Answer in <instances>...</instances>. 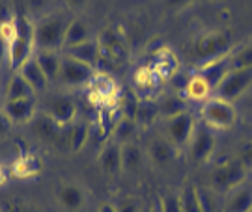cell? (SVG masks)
I'll list each match as a JSON object with an SVG mask.
<instances>
[{
    "mask_svg": "<svg viewBox=\"0 0 252 212\" xmlns=\"http://www.w3.org/2000/svg\"><path fill=\"white\" fill-rule=\"evenodd\" d=\"M69 21L63 15H49L34 25L36 51H63V35Z\"/></svg>",
    "mask_w": 252,
    "mask_h": 212,
    "instance_id": "6da1fadb",
    "label": "cell"
},
{
    "mask_svg": "<svg viewBox=\"0 0 252 212\" xmlns=\"http://www.w3.org/2000/svg\"><path fill=\"white\" fill-rule=\"evenodd\" d=\"M200 115L204 119V125L209 127L211 131H228L234 127L235 119H237L234 103L219 97V95H211L206 103H202Z\"/></svg>",
    "mask_w": 252,
    "mask_h": 212,
    "instance_id": "7a4b0ae2",
    "label": "cell"
},
{
    "mask_svg": "<svg viewBox=\"0 0 252 212\" xmlns=\"http://www.w3.org/2000/svg\"><path fill=\"white\" fill-rule=\"evenodd\" d=\"M36 53L34 45V23H30L27 17L19 19V35L17 39L8 47V65L11 71H15L28 62Z\"/></svg>",
    "mask_w": 252,
    "mask_h": 212,
    "instance_id": "3957f363",
    "label": "cell"
},
{
    "mask_svg": "<svg viewBox=\"0 0 252 212\" xmlns=\"http://www.w3.org/2000/svg\"><path fill=\"white\" fill-rule=\"evenodd\" d=\"M196 127H198V123H196L194 115L187 110V112H181V114L174 115V117L162 119L161 134L170 141L176 149H183V147H189Z\"/></svg>",
    "mask_w": 252,
    "mask_h": 212,
    "instance_id": "277c9868",
    "label": "cell"
},
{
    "mask_svg": "<svg viewBox=\"0 0 252 212\" xmlns=\"http://www.w3.org/2000/svg\"><path fill=\"white\" fill-rule=\"evenodd\" d=\"M249 169L243 166L239 159L228 160L224 164L217 166L211 173V185L219 192H232L237 186L245 185Z\"/></svg>",
    "mask_w": 252,
    "mask_h": 212,
    "instance_id": "5b68a950",
    "label": "cell"
},
{
    "mask_svg": "<svg viewBox=\"0 0 252 212\" xmlns=\"http://www.w3.org/2000/svg\"><path fill=\"white\" fill-rule=\"evenodd\" d=\"M251 86H252V69L228 71L224 75V79L217 84L213 95H219V97L234 103V101L243 97Z\"/></svg>",
    "mask_w": 252,
    "mask_h": 212,
    "instance_id": "8992f818",
    "label": "cell"
},
{
    "mask_svg": "<svg viewBox=\"0 0 252 212\" xmlns=\"http://www.w3.org/2000/svg\"><path fill=\"white\" fill-rule=\"evenodd\" d=\"M226 53H230V37L220 32L202 34L194 41V58L202 63L217 60Z\"/></svg>",
    "mask_w": 252,
    "mask_h": 212,
    "instance_id": "52a82bcc",
    "label": "cell"
},
{
    "mask_svg": "<svg viewBox=\"0 0 252 212\" xmlns=\"http://www.w3.org/2000/svg\"><path fill=\"white\" fill-rule=\"evenodd\" d=\"M94 75H95L94 67L77 62L75 58L62 53V67H60V77H58V82L62 86L71 89L88 86L90 80L94 79Z\"/></svg>",
    "mask_w": 252,
    "mask_h": 212,
    "instance_id": "ba28073f",
    "label": "cell"
},
{
    "mask_svg": "<svg viewBox=\"0 0 252 212\" xmlns=\"http://www.w3.org/2000/svg\"><path fill=\"white\" fill-rule=\"evenodd\" d=\"M79 106L75 99L69 95H56L51 97L45 105V115L58 129H69L75 123Z\"/></svg>",
    "mask_w": 252,
    "mask_h": 212,
    "instance_id": "9c48e42d",
    "label": "cell"
},
{
    "mask_svg": "<svg viewBox=\"0 0 252 212\" xmlns=\"http://www.w3.org/2000/svg\"><path fill=\"white\" fill-rule=\"evenodd\" d=\"M56 203L62 207L65 212H79L86 201V194L79 183L73 181H60L54 188Z\"/></svg>",
    "mask_w": 252,
    "mask_h": 212,
    "instance_id": "30bf717a",
    "label": "cell"
},
{
    "mask_svg": "<svg viewBox=\"0 0 252 212\" xmlns=\"http://www.w3.org/2000/svg\"><path fill=\"white\" fill-rule=\"evenodd\" d=\"M217 147V140L213 131L206 127V125H198L196 131L192 134V140L189 143V149L192 159L196 162H207V160L213 157Z\"/></svg>",
    "mask_w": 252,
    "mask_h": 212,
    "instance_id": "8fae6325",
    "label": "cell"
},
{
    "mask_svg": "<svg viewBox=\"0 0 252 212\" xmlns=\"http://www.w3.org/2000/svg\"><path fill=\"white\" fill-rule=\"evenodd\" d=\"M2 112L6 114L11 125H27L30 123L37 112L36 97L30 99H17V101H4L2 103Z\"/></svg>",
    "mask_w": 252,
    "mask_h": 212,
    "instance_id": "7c38bea8",
    "label": "cell"
},
{
    "mask_svg": "<svg viewBox=\"0 0 252 212\" xmlns=\"http://www.w3.org/2000/svg\"><path fill=\"white\" fill-rule=\"evenodd\" d=\"M176 153H178V149H176L162 134L153 136L152 140H150V143H148V147H146L148 159H150V162H152L153 166H157V168L168 166L172 160H174V157H176Z\"/></svg>",
    "mask_w": 252,
    "mask_h": 212,
    "instance_id": "4fadbf2b",
    "label": "cell"
},
{
    "mask_svg": "<svg viewBox=\"0 0 252 212\" xmlns=\"http://www.w3.org/2000/svg\"><path fill=\"white\" fill-rule=\"evenodd\" d=\"M152 69H153V73L157 75L159 82H162V80H170L172 77L178 73V69H180V60H178V56L174 54L172 49H168V47H161V49L155 53Z\"/></svg>",
    "mask_w": 252,
    "mask_h": 212,
    "instance_id": "5bb4252c",
    "label": "cell"
},
{
    "mask_svg": "<svg viewBox=\"0 0 252 212\" xmlns=\"http://www.w3.org/2000/svg\"><path fill=\"white\" fill-rule=\"evenodd\" d=\"M43 171V162L39 160L37 155L34 153H25V155H19L17 159L11 162L9 166V173L15 179H32V177H37Z\"/></svg>",
    "mask_w": 252,
    "mask_h": 212,
    "instance_id": "9a60e30c",
    "label": "cell"
},
{
    "mask_svg": "<svg viewBox=\"0 0 252 212\" xmlns=\"http://www.w3.org/2000/svg\"><path fill=\"white\" fill-rule=\"evenodd\" d=\"M15 73H19L23 79L27 80L28 84H30V88L34 89V93H36V95L45 93L47 88H49V84H51V80L47 79V75L43 73V69L39 67V63L36 62V58H34V56H32L28 62L23 63Z\"/></svg>",
    "mask_w": 252,
    "mask_h": 212,
    "instance_id": "2e32d148",
    "label": "cell"
},
{
    "mask_svg": "<svg viewBox=\"0 0 252 212\" xmlns=\"http://www.w3.org/2000/svg\"><path fill=\"white\" fill-rule=\"evenodd\" d=\"M97 164L107 175L122 173L124 171V166H122V145L116 143L114 140H108L103 145L99 157H97Z\"/></svg>",
    "mask_w": 252,
    "mask_h": 212,
    "instance_id": "e0dca14e",
    "label": "cell"
},
{
    "mask_svg": "<svg viewBox=\"0 0 252 212\" xmlns=\"http://www.w3.org/2000/svg\"><path fill=\"white\" fill-rule=\"evenodd\" d=\"M63 54H67V56L75 58L77 62L90 65V67H94V69H95L97 63L101 62V49H99V43H97V37H92V39L84 41V43L75 45V47H71V49H65Z\"/></svg>",
    "mask_w": 252,
    "mask_h": 212,
    "instance_id": "ac0fdd59",
    "label": "cell"
},
{
    "mask_svg": "<svg viewBox=\"0 0 252 212\" xmlns=\"http://www.w3.org/2000/svg\"><path fill=\"white\" fill-rule=\"evenodd\" d=\"M183 99L196 101V103H206L207 99L213 95V86L202 73H194L183 86Z\"/></svg>",
    "mask_w": 252,
    "mask_h": 212,
    "instance_id": "d6986e66",
    "label": "cell"
},
{
    "mask_svg": "<svg viewBox=\"0 0 252 212\" xmlns=\"http://www.w3.org/2000/svg\"><path fill=\"white\" fill-rule=\"evenodd\" d=\"M34 58L47 75V79L51 82H58L60 67H62V53L60 51H36Z\"/></svg>",
    "mask_w": 252,
    "mask_h": 212,
    "instance_id": "ffe728a7",
    "label": "cell"
},
{
    "mask_svg": "<svg viewBox=\"0 0 252 212\" xmlns=\"http://www.w3.org/2000/svg\"><path fill=\"white\" fill-rule=\"evenodd\" d=\"M92 28L88 23H84L82 19H73L65 28V35H63V51L71 49L75 45H81L84 41L92 39Z\"/></svg>",
    "mask_w": 252,
    "mask_h": 212,
    "instance_id": "44dd1931",
    "label": "cell"
},
{
    "mask_svg": "<svg viewBox=\"0 0 252 212\" xmlns=\"http://www.w3.org/2000/svg\"><path fill=\"white\" fill-rule=\"evenodd\" d=\"M252 211V186L241 185L230 192L224 212H251Z\"/></svg>",
    "mask_w": 252,
    "mask_h": 212,
    "instance_id": "7402d4cb",
    "label": "cell"
},
{
    "mask_svg": "<svg viewBox=\"0 0 252 212\" xmlns=\"http://www.w3.org/2000/svg\"><path fill=\"white\" fill-rule=\"evenodd\" d=\"M97 43H99L101 49V56L107 54L112 60H122L126 56V47H124L116 32H112V30H103L97 35Z\"/></svg>",
    "mask_w": 252,
    "mask_h": 212,
    "instance_id": "603a6c76",
    "label": "cell"
},
{
    "mask_svg": "<svg viewBox=\"0 0 252 212\" xmlns=\"http://www.w3.org/2000/svg\"><path fill=\"white\" fill-rule=\"evenodd\" d=\"M30 97H36L34 89L30 88V84L19 73H13L8 79L6 88H4V101H17V99H30Z\"/></svg>",
    "mask_w": 252,
    "mask_h": 212,
    "instance_id": "cb8c5ba5",
    "label": "cell"
},
{
    "mask_svg": "<svg viewBox=\"0 0 252 212\" xmlns=\"http://www.w3.org/2000/svg\"><path fill=\"white\" fill-rule=\"evenodd\" d=\"M136 129H138V125H136L135 119H129V117H124V115H122L116 123H114V127H112V136H110V140H114L116 143H120V145L131 143L136 136Z\"/></svg>",
    "mask_w": 252,
    "mask_h": 212,
    "instance_id": "d4e9b609",
    "label": "cell"
},
{
    "mask_svg": "<svg viewBox=\"0 0 252 212\" xmlns=\"http://www.w3.org/2000/svg\"><path fill=\"white\" fill-rule=\"evenodd\" d=\"M144 162V151L140 149V145H136L135 141L122 145V166L124 171H138Z\"/></svg>",
    "mask_w": 252,
    "mask_h": 212,
    "instance_id": "484cf974",
    "label": "cell"
},
{
    "mask_svg": "<svg viewBox=\"0 0 252 212\" xmlns=\"http://www.w3.org/2000/svg\"><path fill=\"white\" fill-rule=\"evenodd\" d=\"M180 203H181V212H206L204 205L200 199V192L196 186H185L183 192L180 194Z\"/></svg>",
    "mask_w": 252,
    "mask_h": 212,
    "instance_id": "4316f807",
    "label": "cell"
},
{
    "mask_svg": "<svg viewBox=\"0 0 252 212\" xmlns=\"http://www.w3.org/2000/svg\"><path fill=\"white\" fill-rule=\"evenodd\" d=\"M181 112H187V103L183 97H178V95H166L159 103V115L161 119H168V117H174V115L181 114Z\"/></svg>",
    "mask_w": 252,
    "mask_h": 212,
    "instance_id": "83f0119b",
    "label": "cell"
},
{
    "mask_svg": "<svg viewBox=\"0 0 252 212\" xmlns=\"http://www.w3.org/2000/svg\"><path fill=\"white\" fill-rule=\"evenodd\" d=\"M88 138H90V127L86 123H73L69 127L67 141H69V149L73 153H79L88 143Z\"/></svg>",
    "mask_w": 252,
    "mask_h": 212,
    "instance_id": "f1b7e54d",
    "label": "cell"
},
{
    "mask_svg": "<svg viewBox=\"0 0 252 212\" xmlns=\"http://www.w3.org/2000/svg\"><path fill=\"white\" fill-rule=\"evenodd\" d=\"M159 115V105H155L153 101H140L138 103V110H136L135 121L138 127H148L152 125Z\"/></svg>",
    "mask_w": 252,
    "mask_h": 212,
    "instance_id": "f546056e",
    "label": "cell"
},
{
    "mask_svg": "<svg viewBox=\"0 0 252 212\" xmlns=\"http://www.w3.org/2000/svg\"><path fill=\"white\" fill-rule=\"evenodd\" d=\"M133 80H135V86L140 89H152L159 79H157V75L153 73L152 65H140V67H136L135 73H133Z\"/></svg>",
    "mask_w": 252,
    "mask_h": 212,
    "instance_id": "4dcf8cb0",
    "label": "cell"
},
{
    "mask_svg": "<svg viewBox=\"0 0 252 212\" xmlns=\"http://www.w3.org/2000/svg\"><path fill=\"white\" fill-rule=\"evenodd\" d=\"M228 65H230V71L252 69V47H243L241 51H235Z\"/></svg>",
    "mask_w": 252,
    "mask_h": 212,
    "instance_id": "1f68e13d",
    "label": "cell"
},
{
    "mask_svg": "<svg viewBox=\"0 0 252 212\" xmlns=\"http://www.w3.org/2000/svg\"><path fill=\"white\" fill-rule=\"evenodd\" d=\"M19 35V17L11 15L6 21L0 23V39L6 43V47L13 43Z\"/></svg>",
    "mask_w": 252,
    "mask_h": 212,
    "instance_id": "d6a6232c",
    "label": "cell"
},
{
    "mask_svg": "<svg viewBox=\"0 0 252 212\" xmlns=\"http://www.w3.org/2000/svg\"><path fill=\"white\" fill-rule=\"evenodd\" d=\"M161 201V212H181L180 195H164Z\"/></svg>",
    "mask_w": 252,
    "mask_h": 212,
    "instance_id": "836d02e7",
    "label": "cell"
},
{
    "mask_svg": "<svg viewBox=\"0 0 252 212\" xmlns=\"http://www.w3.org/2000/svg\"><path fill=\"white\" fill-rule=\"evenodd\" d=\"M237 159L243 162V166L247 169H252V138L247 140L239 147V153H237Z\"/></svg>",
    "mask_w": 252,
    "mask_h": 212,
    "instance_id": "e575fe53",
    "label": "cell"
},
{
    "mask_svg": "<svg viewBox=\"0 0 252 212\" xmlns=\"http://www.w3.org/2000/svg\"><path fill=\"white\" fill-rule=\"evenodd\" d=\"M11 127H13L11 121L6 117V114H4V112H2V108H0V138H2V136H6V134L11 131Z\"/></svg>",
    "mask_w": 252,
    "mask_h": 212,
    "instance_id": "d590c367",
    "label": "cell"
},
{
    "mask_svg": "<svg viewBox=\"0 0 252 212\" xmlns=\"http://www.w3.org/2000/svg\"><path fill=\"white\" fill-rule=\"evenodd\" d=\"M118 209H120V212H140L142 211V207H138L131 197H129L127 201H124L122 205H118Z\"/></svg>",
    "mask_w": 252,
    "mask_h": 212,
    "instance_id": "8d00e7d4",
    "label": "cell"
},
{
    "mask_svg": "<svg viewBox=\"0 0 252 212\" xmlns=\"http://www.w3.org/2000/svg\"><path fill=\"white\" fill-rule=\"evenodd\" d=\"M9 212H36L34 209H30L28 205L21 203V201H15V203L9 205Z\"/></svg>",
    "mask_w": 252,
    "mask_h": 212,
    "instance_id": "74e56055",
    "label": "cell"
},
{
    "mask_svg": "<svg viewBox=\"0 0 252 212\" xmlns=\"http://www.w3.org/2000/svg\"><path fill=\"white\" fill-rule=\"evenodd\" d=\"M95 212H120V209H118V205H114L112 201H103V203H99V207H97Z\"/></svg>",
    "mask_w": 252,
    "mask_h": 212,
    "instance_id": "f35d334b",
    "label": "cell"
},
{
    "mask_svg": "<svg viewBox=\"0 0 252 212\" xmlns=\"http://www.w3.org/2000/svg\"><path fill=\"white\" fill-rule=\"evenodd\" d=\"M140 212H161V201L159 199H153L148 205H144Z\"/></svg>",
    "mask_w": 252,
    "mask_h": 212,
    "instance_id": "ab89813d",
    "label": "cell"
},
{
    "mask_svg": "<svg viewBox=\"0 0 252 212\" xmlns=\"http://www.w3.org/2000/svg\"><path fill=\"white\" fill-rule=\"evenodd\" d=\"M9 177H11V173H9V169L6 168L4 164H0V188H2V186L8 185Z\"/></svg>",
    "mask_w": 252,
    "mask_h": 212,
    "instance_id": "60d3db41",
    "label": "cell"
},
{
    "mask_svg": "<svg viewBox=\"0 0 252 212\" xmlns=\"http://www.w3.org/2000/svg\"><path fill=\"white\" fill-rule=\"evenodd\" d=\"M67 6L71 9H82L86 4H88V0H63Z\"/></svg>",
    "mask_w": 252,
    "mask_h": 212,
    "instance_id": "b9f144b4",
    "label": "cell"
},
{
    "mask_svg": "<svg viewBox=\"0 0 252 212\" xmlns=\"http://www.w3.org/2000/svg\"><path fill=\"white\" fill-rule=\"evenodd\" d=\"M8 63V47H6V43L0 39V65L2 63Z\"/></svg>",
    "mask_w": 252,
    "mask_h": 212,
    "instance_id": "7bdbcfd3",
    "label": "cell"
},
{
    "mask_svg": "<svg viewBox=\"0 0 252 212\" xmlns=\"http://www.w3.org/2000/svg\"><path fill=\"white\" fill-rule=\"evenodd\" d=\"M43 4H45V0H28V6L32 9H39Z\"/></svg>",
    "mask_w": 252,
    "mask_h": 212,
    "instance_id": "ee69618b",
    "label": "cell"
},
{
    "mask_svg": "<svg viewBox=\"0 0 252 212\" xmlns=\"http://www.w3.org/2000/svg\"><path fill=\"white\" fill-rule=\"evenodd\" d=\"M0 212H2V209H0Z\"/></svg>",
    "mask_w": 252,
    "mask_h": 212,
    "instance_id": "f6af8a7d",
    "label": "cell"
},
{
    "mask_svg": "<svg viewBox=\"0 0 252 212\" xmlns=\"http://www.w3.org/2000/svg\"><path fill=\"white\" fill-rule=\"evenodd\" d=\"M251 212H252V211H251Z\"/></svg>",
    "mask_w": 252,
    "mask_h": 212,
    "instance_id": "bcb514c9",
    "label": "cell"
}]
</instances>
